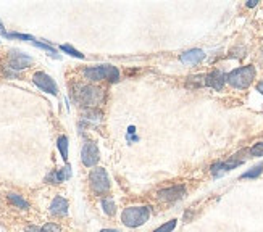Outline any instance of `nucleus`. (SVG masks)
Returning <instances> with one entry per match:
<instances>
[{
  "instance_id": "nucleus-7",
  "label": "nucleus",
  "mask_w": 263,
  "mask_h": 232,
  "mask_svg": "<svg viewBox=\"0 0 263 232\" xmlns=\"http://www.w3.org/2000/svg\"><path fill=\"white\" fill-rule=\"evenodd\" d=\"M32 81H34V84H36L39 89H42L44 92H49V94H52V95L59 94V87H57L55 81L47 73H44V71L34 73Z\"/></svg>"
},
{
  "instance_id": "nucleus-2",
  "label": "nucleus",
  "mask_w": 263,
  "mask_h": 232,
  "mask_svg": "<svg viewBox=\"0 0 263 232\" xmlns=\"http://www.w3.org/2000/svg\"><path fill=\"white\" fill-rule=\"evenodd\" d=\"M151 206H128L121 213V223L126 227H141L151 218Z\"/></svg>"
},
{
  "instance_id": "nucleus-26",
  "label": "nucleus",
  "mask_w": 263,
  "mask_h": 232,
  "mask_svg": "<svg viewBox=\"0 0 263 232\" xmlns=\"http://www.w3.org/2000/svg\"><path fill=\"white\" fill-rule=\"evenodd\" d=\"M257 4H258V0H249V2H247V7H249V8H254V7H257Z\"/></svg>"
},
{
  "instance_id": "nucleus-10",
  "label": "nucleus",
  "mask_w": 263,
  "mask_h": 232,
  "mask_svg": "<svg viewBox=\"0 0 263 232\" xmlns=\"http://www.w3.org/2000/svg\"><path fill=\"white\" fill-rule=\"evenodd\" d=\"M32 58L25 55V53H21V52H11L10 53V62H8V66L11 69H25L28 68L29 65H32Z\"/></svg>"
},
{
  "instance_id": "nucleus-14",
  "label": "nucleus",
  "mask_w": 263,
  "mask_h": 232,
  "mask_svg": "<svg viewBox=\"0 0 263 232\" xmlns=\"http://www.w3.org/2000/svg\"><path fill=\"white\" fill-rule=\"evenodd\" d=\"M70 178H71V168L70 166H65V168L52 171L49 176L45 178V181H47L49 184H60L63 181H68Z\"/></svg>"
},
{
  "instance_id": "nucleus-16",
  "label": "nucleus",
  "mask_w": 263,
  "mask_h": 232,
  "mask_svg": "<svg viewBox=\"0 0 263 232\" xmlns=\"http://www.w3.org/2000/svg\"><path fill=\"white\" fill-rule=\"evenodd\" d=\"M7 197H8V200L11 203H13L15 206H18V208H21V210H28V208H29V203L18 194H8Z\"/></svg>"
},
{
  "instance_id": "nucleus-22",
  "label": "nucleus",
  "mask_w": 263,
  "mask_h": 232,
  "mask_svg": "<svg viewBox=\"0 0 263 232\" xmlns=\"http://www.w3.org/2000/svg\"><path fill=\"white\" fill-rule=\"evenodd\" d=\"M32 44L34 45H37L39 49H44V50H47L52 56H55V58H59V55H57V50L53 49V47H50L49 44H44V42H39V41H32Z\"/></svg>"
},
{
  "instance_id": "nucleus-1",
  "label": "nucleus",
  "mask_w": 263,
  "mask_h": 232,
  "mask_svg": "<svg viewBox=\"0 0 263 232\" xmlns=\"http://www.w3.org/2000/svg\"><path fill=\"white\" fill-rule=\"evenodd\" d=\"M71 94L79 105L87 107V108H96L105 99L104 90L102 89L94 87V86H86V84H76L73 87Z\"/></svg>"
},
{
  "instance_id": "nucleus-3",
  "label": "nucleus",
  "mask_w": 263,
  "mask_h": 232,
  "mask_svg": "<svg viewBox=\"0 0 263 232\" xmlns=\"http://www.w3.org/2000/svg\"><path fill=\"white\" fill-rule=\"evenodd\" d=\"M255 74H257L255 66L252 65L241 66V68L233 69L230 74H226V83L233 86L234 89H247L254 83Z\"/></svg>"
},
{
  "instance_id": "nucleus-11",
  "label": "nucleus",
  "mask_w": 263,
  "mask_h": 232,
  "mask_svg": "<svg viewBox=\"0 0 263 232\" xmlns=\"http://www.w3.org/2000/svg\"><path fill=\"white\" fill-rule=\"evenodd\" d=\"M224 83H226V76L221 71H212L203 76V84L215 90H221Z\"/></svg>"
},
{
  "instance_id": "nucleus-9",
  "label": "nucleus",
  "mask_w": 263,
  "mask_h": 232,
  "mask_svg": "<svg viewBox=\"0 0 263 232\" xmlns=\"http://www.w3.org/2000/svg\"><path fill=\"white\" fill-rule=\"evenodd\" d=\"M184 195H186L184 185H173V187L160 190L158 192V199L163 200V202H176V200H181Z\"/></svg>"
},
{
  "instance_id": "nucleus-6",
  "label": "nucleus",
  "mask_w": 263,
  "mask_h": 232,
  "mask_svg": "<svg viewBox=\"0 0 263 232\" xmlns=\"http://www.w3.org/2000/svg\"><path fill=\"white\" fill-rule=\"evenodd\" d=\"M99 158H100V152H99L97 144L87 141L83 145V150H81V161H83V165L87 166V168H92V166H96L99 163Z\"/></svg>"
},
{
  "instance_id": "nucleus-29",
  "label": "nucleus",
  "mask_w": 263,
  "mask_h": 232,
  "mask_svg": "<svg viewBox=\"0 0 263 232\" xmlns=\"http://www.w3.org/2000/svg\"><path fill=\"white\" fill-rule=\"evenodd\" d=\"M0 32H2V36H5V34H7V31L4 29V25H2V23H0Z\"/></svg>"
},
{
  "instance_id": "nucleus-18",
  "label": "nucleus",
  "mask_w": 263,
  "mask_h": 232,
  "mask_svg": "<svg viewBox=\"0 0 263 232\" xmlns=\"http://www.w3.org/2000/svg\"><path fill=\"white\" fill-rule=\"evenodd\" d=\"M57 147H59V150H60L62 158L66 161L68 160V139H66V136L59 137V141H57Z\"/></svg>"
},
{
  "instance_id": "nucleus-4",
  "label": "nucleus",
  "mask_w": 263,
  "mask_h": 232,
  "mask_svg": "<svg viewBox=\"0 0 263 232\" xmlns=\"http://www.w3.org/2000/svg\"><path fill=\"white\" fill-rule=\"evenodd\" d=\"M86 79L92 81V83H99V81H110V83H117L120 79V71L117 66L113 65H99V66H90L84 69Z\"/></svg>"
},
{
  "instance_id": "nucleus-5",
  "label": "nucleus",
  "mask_w": 263,
  "mask_h": 232,
  "mask_svg": "<svg viewBox=\"0 0 263 232\" xmlns=\"http://www.w3.org/2000/svg\"><path fill=\"white\" fill-rule=\"evenodd\" d=\"M89 185L96 195H105L110 192V178L104 168H94L89 172Z\"/></svg>"
},
{
  "instance_id": "nucleus-19",
  "label": "nucleus",
  "mask_w": 263,
  "mask_h": 232,
  "mask_svg": "<svg viewBox=\"0 0 263 232\" xmlns=\"http://www.w3.org/2000/svg\"><path fill=\"white\" fill-rule=\"evenodd\" d=\"M176 224H178V219H170V221H166L165 224L157 227L154 232H173L176 229Z\"/></svg>"
},
{
  "instance_id": "nucleus-25",
  "label": "nucleus",
  "mask_w": 263,
  "mask_h": 232,
  "mask_svg": "<svg viewBox=\"0 0 263 232\" xmlns=\"http://www.w3.org/2000/svg\"><path fill=\"white\" fill-rule=\"evenodd\" d=\"M25 232H44L42 227H37V226H28L25 229Z\"/></svg>"
},
{
  "instance_id": "nucleus-12",
  "label": "nucleus",
  "mask_w": 263,
  "mask_h": 232,
  "mask_svg": "<svg viewBox=\"0 0 263 232\" xmlns=\"http://www.w3.org/2000/svg\"><path fill=\"white\" fill-rule=\"evenodd\" d=\"M49 211H50L52 216H57V218L66 216L68 215V200L63 199V197H60V195H57L55 199L52 200L50 206H49Z\"/></svg>"
},
{
  "instance_id": "nucleus-17",
  "label": "nucleus",
  "mask_w": 263,
  "mask_h": 232,
  "mask_svg": "<svg viewBox=\"0 0 263 232\" xmlns=\"http://www.w3.org/2000/svg\"><path fill=\"white\" fill-rule=\"evenodd\" d=\"M261 172H263V165H258V166L250 168V169L246 171L244 174H241V179H255V178L260 176Z\"/></svg>"
},
{
  "instance_id": "nucleus-8",
  "label": "nucleus",
  "mask_w": 263,
  "mask_h": 232,
  "mask_svg": "<svg viewBox=\"0 0 263 232\" xmlns=\"http://www.w3.org/2000/svg\"><path fill=\"white\" fill-rule=\"evenodd\" d=\"M242 163H244V160H236V158H231L230 161H218V163L212 165L210 172H212L213 178H221L226 172H230L231 169L241 166Z\"/></svg>"
},
{
  "instance_id": "nucleus-15",
  "label": "nucleus",
  "mask_w": 263,
  "mask_h": 232,
  "mask_svg": "<svg viewBox=\"0 0 263 232\" xmlns=\"http://www.w3.org/2000/svg\"><path fill=\"white\" fill-rule=\"evenodd\" d=\"M102 208H104V213L108 215V216H113L117 213V206H115V202H113L111 197H104L102 199Z\"/></svg>"
},
{
  "instance_id": "nucleus-27",
  "label": "nucleus",
  "mask_w": 263,
  "mask_h": 232,
  "mask_svg": "<svg viewBox=\"0 0 263 232\" xmlns=\"http://www.w3.org/2000/svg\"><path fill=\"white\" fill-rule=\"evenodd\" d=\"M257 92H260V94L263 95V81H260V83L257 84Z\"/></svg>"
},
{
  "instance_id": "nucleus-28",
  "label": "nucleus",
  "mask_w": 263,
  "mask_h": 232,
  "mask_svg": "<svg viewBox=\"0 0 263 232\" xmlns=\"http://www.w3.org/2000/svg\"><path fill=\"white\" fill-rule=\"evenodd\" d=\"M100 232H120V230H117V229H102Z\"/></svg>"
},
{
  "instance_id": "nucleus-23",
  "label": "nucleus",
  "mask_w": 263,
  "mask_h": 232,
  "mask_svg": "<svg viewBox=\"0 0 263 232\" xmlns=\"http://www.w3.org/2000/svg\"><path fill=\"white\" fill-rule=\"evenodd\" d=\"M42 230L44 232H62V227L57 223H47V224L42 226Z\"/></svg>"
},
{
  "instance_id": "nucleus-24",
  "label": "nucleus",
  "mask_w": 263,
  "mask_h": 232,
  "mask_svg": "<svg viewBox=\"0 0 263 232\" xmlns=\"http://www.w3.org/2000/svg\"><path fill=\"white\" fill-rule=\"evenodd\" d=\"M250 155L252 157H263V142H258V144H255L252 148H250Z\"/></svg>"
},
{
  "instance_id": "nucleus-13",
  "label": "nucleus",
  "mask_w": 263,
  "mask_h": 232,
  "mask_svg": "<svg viewBox=\"0 0 263 232\" xmlns=\"http://www.w3.org/2000/svg\"><path fill=\"white\" fill-rule=\"evenodd\" d=\"M205 58V52L200 50V49H191L187 52H184L181 56H179V60L181 63H184V65H199L202 60Z\"/></svg>"
},
{
  "instance_id": "nucleus-20",
  "label": "nucleus",
  "mask_w": 263,
  "mask_h": 232,
  "mask_svg": "<svg viewBox=\"0 0 263 232\" xmlns=\"http://www.w3.org/2000/svg\"><path fill=\"white\" fill-rule=\"evenodd\" d=\"M84 118L86 120H92V121H100L102 120V113L96 108H87L84 113Z\"/></svg>"
},
{
  "instance_id": "nucleus-21",
  "label": "nucleus",
  "mask_w": 263,
  "mask_h": 232,
  "mask_svg": "<svg viewBox=\"0 0 263 232\" xmlns=\"http://www.w3.org/2000/svg\"><path fill=\"white\" fill-rule=\"evenodd\" d=\"M60 50H62V52H66L68 55H71V56H76V58H84V55H83L81 52H78L76 49H73L71 45H68V44L60 45Z\"/></svg>"
}]
</instances>
